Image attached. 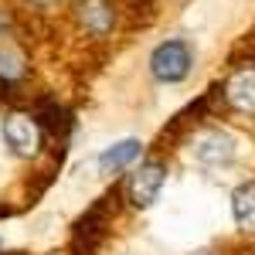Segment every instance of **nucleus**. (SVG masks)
<instances>
[{"instance_id":"1","label":"nucleus","mask_w":255,"mask_h":255,"mask_svg":"<svg viewBox=\"0 0 255 255\" xmlns=\"http://www.w3.org/2000/svg\"><path fill=\"white\" fill-rule=\"evenodd\" d=\"M191 48L184 41H163L157 51L150 55V72L160 82H180L191 72Z\"/></svg>"},{"instance_id":"2","label":"nucleus","mask_w":255,"mask_h":255,"mask_svg":"<svg viewBox=\"0 0 255 255\" xmlns=\"http://www.w3.org/2000/svg\"><path fill=\"white\" fill-rule=\"evenodd\" d=\"M163 180H167V167H163L160 160L143 163L136 174H129V180H126V197H129V204H133V208H150V204L157 201Z\"/></svg>"},{"instance_id":"3","label":"nucleus","mask_w":255,"mask_h":255,"mask_svg":"<svg viewBox=\"0 0 255 255\" xmlns=\"http://www.w3.org/2000/svg\"><path fill=\"white\" fill-rule=\"evenodd\" d=\"M3 139H7V146H10L17 157H34L38 146H41V129L31 116L14 113V116L3 119Z\"/></svg>"},{"instance_id":"4","label":"nucleus","mask_w":255,"mask_h":255,"mask_svg":"<svg viewBox=\"0 0 255 255\" xmlns=\"http://www.w3.org/2000/svg\"><path fill=\"white\" fill-rule=\"evenodd\" d=\"M194 157L201 163H228V160L235 157V139L228 136V133H221V129H208V133H201L194 139Z\"/></svg>"},{"instance_id":"5","label":"nucleus","mask_w":255,"mask_h":255,"mask_svg":"<svg viewBox=\"0 0 255 255\" xmlns=\"http://www.w3.org/2000/svg\"><path fill=\"white\" fill-rule=\"evenodd\" d=\"M79 20H82L85 31H92L96 38H102V34L113 31V24H116V10H113L109 0H82V3H79Z\"/></svg>"},{"instance_id":"6","label":"nucleus","mask_w":255,"mask_h":255,"mask_svg":"<svg viewBox=\"0 0 255 255\" xmlns=\"http://www.w3.org/2000/svg\"><path fill=\"white\" fill-rule=\"evenodd\" d=\"M228 102L235 106L238 113H252L255 116V68H242L228 79V89H225Z\"/></svg>"},{"instance_id":"7","label":"nucleus","mask_w":255,"mask_h":255,"mask_svg":"<svg viewBox=\"0 0 255 255\" xmlns=\"http://www.w3.org/2000/svg\"><path fill=\"white\" fill-rule=\"evenodd\" d=\"M139 139H123V143H116V146H109L102 157H99V170L102 174H113V170H123L126 163H133V160L139 157Z\"/></svg>"},{"instance_id":"8","label":"nucleus","mask_w":255,"mask_h":255,"mask_svg":"<svg viewBox=\"0 0 255 255\" xmlns=\"http://www.w3.org/2000/svg\"><path fill=\"white\" fill-rule=\"evenodd\" d=\"M232 211L245 232H255V184H242L232 194Z\"/></svg>"},{"instance_id":"9","label":"nucleus","mask_w":255,"mask_h":255,"mask_svg":"<svg viewBox=\"0 0 255 255\" xmlns=\"http://www.w3.org/2000/svg\"><path fill=\"white\" fill-rule=\"evenodd\" d=\"M31 3H41V7H48V3H51V0H31Z\"/></svg>"},{"instance_id":"10","label":"nucleus","mask_w":255,"mask_h":255,"mask_svg":"<svg viewBox=\"0 0 255 255\" xmlns=\"http://www.w3.org/2000/svg\"><path fill=\"white\" fill-rule=\"evenodd\" d=\"M201 255H208V252H201Z\"/></svg>"}]
</instances>
